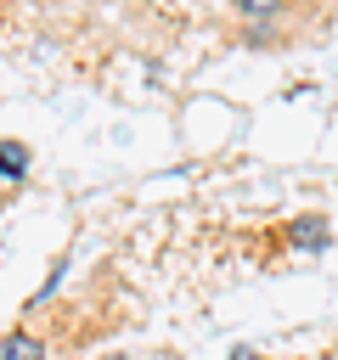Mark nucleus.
Masks as SVG:
<instances>
[{
	"mask_svg": "<svg viewBox=\"0 0 338 360\" xmlns=\"http://www.w3.org/2000/svg\"><path fill=\"white\" fill-rule=\"evenodd\" d=\"M327 242H332V225H327V214H299V219H287V225H282V248L321 253Z\"/></svg>",
	"mask_w": 338,
	"mask_h": 360,
	"instance_id": "1",
	"label": "nucleus"
},
{
	"mask_svg": "<svg viewBox=\"0 0 338 360\" xmlns=\"http://www.w3.org/2000/svg\"><path fill=\"white\" fill-rule=\"evenodd\" d=\"M248 51H287L293 45V28L276 17V22H242V34H237Z\"/></svg>",
	"mask_w": 338,
	"mask_h": 360,
	"instance_id": "2",
	"label": "nucleus"
},
{
	"mask_svg": "<svg viewBox=\"0 0 338 360\" xmlns=\"http://www.w3.org/2000/svg\"><path fill=\"white\" fill-rule=\"evenodd\" d=\"M28 163H34V152H28L23 141H11V135H0V180H6V186H17V180H28Z\"/></svg>",
	"mask_w": 338,
	"mask_h": 360,
	"instance_id": "3",
	"label": "nucleus"
},
{
	"mask_svg": "<svg viewBox=\"0 0 338 360\" xmlns=\"http://www.w3.org/2000/svg\"><path fill=\"white\" fill-rule=\"evenodd\" d=\"M51 349L34 338V332H6L0 338V360H45Z\"/></svg>",
	"mask_w": 338,
	"mask_h": 360,
	"instance_id": "4",
	"label": "nucleus"
},
{
	"mask_svg": "<svg viewBox=\"0 0 338 360\" xmlns=\"http://www.w3.org/2000/svg\"><path fill=\"white\" fill-rule=\"evenodd\" d=\"M242 22H276V17H287V6L293 0H225Z\"/></svg>",
	"mask_w": 338,
	"mask_h": 360,
	"instance_id": "5",
	"label": "nucleus"
}]
</instances>
